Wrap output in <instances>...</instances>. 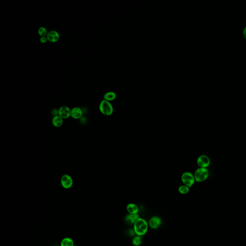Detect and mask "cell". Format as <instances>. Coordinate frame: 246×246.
<instances>
[{
	"instance_id": "cell-1",
	"label": "cell",
	"mask_w": 246,
	"mask_h": 246,
	"mask_svg": "<svg viewBox=\"0 0 246 246\" xmlns=\"http://www.w3.org/2000/svg\"><path fill=\"white\" fill-rule=\"evenodd\" d=\"M148 229V223L144 219L139 218L134 225V230L137 236H142L145 235Z\"/></svg>"
},
{
	"instance_id": "cell-2",
	"label": "cell",
	"mask_w": 246,
	"mask_h": 246,
	"mask_svg": "<svg viewBox=\"0 0 246 246\" xmlns=\"http://www.w3.org/2000/svg\"><path fill=\"white\" fill-rule=\"evenodd\" d=\"M99 111L103 114L107 116L111 115L114 112V108L110 102L103 99L99 105Z\"/></svg>"
},
{
	"instance_id": "cell-3",
	"label": "cell",
	"mask_w": 246,
	"mask_h": 246,
	"mask_svg": "<svg viewBox=\"0 0 246 246\" xmlns=\"http://www.w3.org/2000/svg\"><path fill=\"white\" fill-rule=\"evenodd\" d=\"M209 174V173L207 168H199L194 173L195 181L198 182H203L208 177Z\"/></svg>"
},
{
	"instance_id": "cell-4",
	"label": "cell",
	"mask_w": 246,
	"mask_h": 246,
	"mask_svg": "<svg viewBox=\"0 0 246 246\" xmlns=\"http://www.w3.org/2000/svg\"><path fill=\"white\" fill-rule=\"evenodd\" d=\"M181 180L185 186L191 187L196 181L194 175L190 172H184L181 176Z\"/></svg>"
},
{
	"instance_id": "cell-5",
	"label": "cell",
	"mask_w": 246,
	"mask_h": 246,
	"mask_svg": "<svg viewBox=\"0 0 246 246\" xmlns=\"http://www.w3.org/2000/svg\"><path fill=\"white\" fill-rule=\"evenodd\" d=\"M60 182L62 187L65 189H70L73 185V180L69 174H65L62 175Z\"/></svg>"
},
{
	"instance_id": "cell-6",
	"label": "cell",
	"mask_w": 246,
	"mask_h": 246,
	"mask_svg": "<svg viewBox=\"0 0 246 246\" xmlns=\"http://www.w3.org/2000/svg\"><path fill=\"white\" fill-rule=\"evenodd\" d=\"M197 162L200 167L207 168L210 164L211 161L209 157L205 155H202L198 157Z\"/></svg>"
},
{
	"instance_id": "cell-7",
	"label": "cell",
	"mask_w": 246,
	"mask_h": 246,
	"mask_svg": "<svg viewBox=\"0 0 246 246\" xmlns=\"http://www.w3.org/2000/svg\"><path fill=\"white\" fill-rule=\"evenodd\" d=\"M71 110L67 106H61L58 109V115L63 119H67L71 117Z\"/></svg>"
},
{
	"instance_id": "cell-8",
	"label": "cell",
	"mask_w": 246,
	"mask_h": 246,
	"mask_svg": "<svg viewBox=\"0 0 246 246\" xmlns=\"http://www.w3.org/2000/svg\"><path fill=\"white\" fill-rule=\"evenodd\" d=\"M162 220L158 216H153L150 219L149 222V227L152 229H157L161 226Z\"/></svg>"
},
{
	"instance_id": "cell-9",
	"label": "cell",
	"mask_w": 246,
	"mask_h": 246,
	"mask_svg": "<svg viewBox=\"0 0 246 246\" xmlns=\"http://www.w3.org/2000/svg\"><path fill=\"white\" fill-rule=\"evenodd\" d=\"M47 38L48 41L50 42H56L59 41L60 39V35L58 32L55 30H51L49 32L47 35L46 36Z\"/></svg>"
},
{
	"instance_id": "cell-10",
	"label": "cell",
	"mask_w": 246,
	"mask_h": 246,
	"mask_svg": "<svg viewBox=\"0 0 246 246\" xmlns=\"http://www.w3.org/2000/svg\"><path fill=\"white\" fill-rule=\"evenodd\" d=\"M83 111L79 107H74L71 109V117L75 119H79L82 117Z\"/></svg>"
},
{
	"instance_id": "cell-11",
	"label": "cell",
	"mask_w": 246,
	"mask_h": 246,
	"mask_svg": "<svg viewBox=\"0 0 246 246\" xmlns=\"http://www.w3.org/2000/svg\"><path fill=\"white\" fill-rule=\"evenodd\" d=\"M139 218V216L138 213L134 215L129 214L126 216L125 221L129 225H134L135 222Z\"/></svg>"
},
{
	"instance_id": "cell-12",
	"label": "cell",
	"mask_w": 246,
	"mask_h": 246,
	"mask_svg": "<svg viewBox=\"0 0 246 246\" xmlns=\"http://www.w3.org/2000/svg\"><path fill=\"white\" fill-rule=\"evenodd\" d=\"M63 119L59 115L53 117L52 119V124L54 127H60L63 124Z\"/></svg>"
},
{
	"instance_id": "cell-13",
	"label": "cell",
	"mask_w": 246,
	"mask_h": 246,
	"mask_svg": "<svg viewBox=\"0 0 246 246\" xmlns=\"http://www.w3.org/2000/svg\"><path fill=\"white\" fill-rule=\"evenodd\" d=\"M127 209L130 214H137L139 212V208L134 203H129L127 205Z\"/></svg>"
},
{
	"instance_id": "cell-14",
	"label": "cell",
	"mask_w": 246,
	"mask_h": 246,
	"mask_svg": "<svg viewBox=\"0 0 246 246\" xmlns=\"http://www.w3.org/2000/svg\"><path fill=\"white\" fill-rule=\"evenodd\" d=\"M60 246H74V242L72 238L65 237L61 242Z\"/></svg>"
},
{
	"instance_id": "cell-15",
	"label": "cell",
	"mask_w": 246,
	"mask_h": 246,
	"mask_svg": "<svg viewBox=\"0 0 246 246\" xmlns=\"http://www.w3.org/2000/svg\"><path fill=\"white\" fill-rule=\"evenodd\" d=\"M117 97V94L114 92H109L105 94L104 95V99L110 102L113 101Z\"/></svg>"
},
{
	"instance_id": "cell-16",
	"label": "cell",
	"mask_w": 246,
	"mask_h": 246,
	"mask_svg": "<svg viewBox=\"0 0 246 246\" xmlns=\"http://www.w3.org/2000/svg\"><path fill=\"white\" fill-rule=\"evenodd\" d=\"M143 241L142 236H137L133 240V244L135 246H140Z\"/></svg>"
},
{
	"instance_id": "cell-17",
	"label": "cell",
	"mask_w": 246,
	"mask_h": 246,
	"mask_svg": "<svg viewBox=\"0 0 246 246\" xmlns=\"http://www.w3.org/2000/svg\"><path fill=\"white\" fill-rule=\"evenodd\" d=\"M38 34L41 37H46L48 33L47 29L43 26L40 27L39 29H38Z\"/></svg>"
},
{
	"instance_id": "cell-18",
	"label": "cell",
	"mask_w": 246,
	"mask_h": 246,
	"mask_svg": "<svg viewBox=\"0 0 246 246\" xmlns=\"http://www.w3.org/2000/svg\"><path fill=\"white\" fill-rule=\"evenodd\" d=\"M178 191L181 194H187L190 191V188L187 186L185 185H182L180 186L178 188Z\"/></svg>"
},
{
	"instance_id": "cell-19",
	"label": "cell",
	"mask_w": 246,
	"mask_h": 246,
	"mask_svg": "<svg viewBox=\"0 0 246 246\" xmlns=\"http://www.w3.org/2000/svg\"><path fill=\"white\" fill-rule=\"evenodd\" d=\"M48 41L47 38L46 37H41L40 39V42L41 43H45Z\"/></svg>"
},
{
	"instance_id": "cell-20",
	"label": "cell",
	"mask_w": 246,
	"mask_h": 246,
	"mask_svg": "<svg viewBox=\"0 0 246 246\" xmlns=\"http://www.w3.org/2000/svg\"><path fill=\"white\" fill-rule=\"evenodd\" d=\"M51 114H52V115H54V117L58 115V110L54 109L51 112Z\"/></svg>"
},
{
	"instance_id": "cell-21",
	"label": "cell",
	"mask_w": 246,
	"mask_h": 246,
	"mask_svg": "<svg viewBox=\"0 0 246 246\" xmlns=\"http://www.w3.org/2000/svg\"><path fill=\"white\" fill-rule=\"evenodd\" d=\"M128 233H129V235H130L131 236H134L136 234V233H135V231L133 229H130L129 230V231H128Z\"/></svg>"
},
{
	"instance_id": "cell-22",
	"label": "cell",
	"mask_w": 246,
	"mask_h": 246,
	"mask_svg": "<svg viewBox=\"0 0 246 246\" xmlns=\"http://www.w3.org/2000/svg\"><path fill=\"white\" fill-rule=\"evenodd\" d=\"M244 37L246 39V27L244 29Z\"/></svg>"
},
{
	"instance_id": "cell-23",
	"label": "cell",
	"mask_w": 246,
	"mask_h": 246,
	"mask_svg": "<svg viewBox=\"0 0 246 246\" xmlns=\"http://www.w3.org/2000/svg\"></svg>"
}]
</instances>
